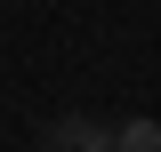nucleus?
Instances as JSON below:
<instances>
[{
	"label": "nucleus",
	"mask_w": 161,
	"mask_h": 152,
	"mask_svg": "<svg viewBox=\"0 0 161 152\" xmlns=\"http://www.w3.org/2000/svg\"><path fill=\"white\" fill-rule=\"evenodd\" d=\"M48 152H113V128H97V120H80V112H64V120H48Z\"/></svg>",
	"instance_id": "f257e3e1"
},
{
	"label": "nucleus",
	"mask_w": 161,
	"mask_h": 152,
	"mask_svg": "<svg viewBox=\"0 0 161 152\" xmlns=\"http://www.w3.org/2000/svg\"><path fill=\"white\" fill-rule=\"evenodd\" d=\"M113 152H161V120H121V128H113Z\"/></svg>",
	"instance_id": "f03ea898"
}]
</instances>
